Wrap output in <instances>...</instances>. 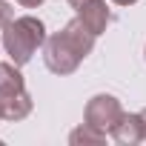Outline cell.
I'll use <instances>...</instances> for the list:
<instances>
[{"label": "cell", "mask_w": 146, "mask_h": 146, "mask_svg": "<svg viewBox=\"0 0 146 146\" xmlns=\"http://www.w3.org/2000/svg\"><path fill=\"white\" fill-rule=\"evenodd\" d=\"M120 117H123V106L115 95H95V98H89V103L83 109V120L106 135L117 126Z\"/></svg>", "instance_id": "obj_3"}, {"label": "cell", "mask_w": 146, "mask_h": 146, "mask_svg": "<svg viewBox=\"0 0 146 146\" xmlns=\"http://www.w3.org/2000/svg\"><path fill=\"white\" fill-rule=\"evenodd\" d=\"M35 109V100L26 89L20 92H6V95H0V117L9 120V123H17L23 117H29Z\"/></svg>", "instance_id": "obj_5"}, {"label": "cell", "mask_w": 146, "mask_h": 146, "mask_svg": "<svg viewBox=\"0 0 146 146\" xmlns=\"http://www.w3.org/2000/svg\"><path fill=\"white\" fill-rule=\"evenodd\" d=\"M46 26H43V20L40 17H35V15H23V17H15L6 29H3V49H6V54L12 57V63H17V66H26L35 54H37V49H43V43H46Z\"/></svg>", "instance_id": "obj_2"}, {"label": "cell", "mask_w": 146, "mask_h": 146, "mask_svg": "<svg viewBox=\"0 0 146 146\" xmlns=\"http://www.w3.org/2000/svg\"><path fill=\"white\" fill-rule=\"evenodd\" d=\"M78 17H80V23H83L95 37L103 35L106 26L112 23V12H109V6H106V0H89L86 6L78 9Z\"/></svg>", "instance_id": "obj_6"}, {"label": "cell", "mask_w": 146, "mask_h": 146, "mask_svg": "<svg viewBox=\"0 0 146 146\" xmlns=\"http://www.w3.org/2000/svg\"><path fill=\"white\" fill-rule=\"evenodd\" d=\"M20 89H26V80H23V75H20V66L0 60V95L20 92Z\"/></svg>", "instance_id": "obj_8"}, {"label": "cell", "mask_w": 146, "mask_h": 146, "mask_svg": "<svg viewBox=\"0 0 146 146\" xmlns=\"http://www.w3.org/2000/svg\"><path fill=\"white\" fill-rule=\"evenodd\" d=\"M12 20H15V9L6 3V0H0V29H6Z\"/></svg>", "instance_id": "obj_9"}, {"label": "cell", "mask_w": 146, "mask_h": 146, "mask_svg": "<svg viewBox=\"0 0 146 146\" xmlns=\"http://www.w3.org/2000/svg\"><path fill=\"white\" fill-rule=\"evenodd\" d=\"M0 143H3V140H0Z\"/></svg>", "instance_id": "obj_15"}, {"label": "cell", "mask_w": 146, "mask_h": 146, "mask_svg": "<svg viewBox=\"0 0 146 146\" xmlns=\"http://www.w3.org/2000/svg\"><path fill=\"white\" fill-rule=\"evenodd\" d=\"M143 57H146V46H143Z\"/></svg>", "instance_id": "obj_14"}, {"label": "cell", "mask_w": 146, "mask_h": 146, "mask_svg": "<svg viewBox=\"0 0 146 146\" xmlns=\"http://www.w3.org/2000/svg\"><path fill=\"white\" fill-rule=\"evenodd\" d=\"M20 6H26V9H37V6H43V0H17Z\"/></svg>", "instance_id": "obj_10"}, {"label": "cell", "mask_w": 146, "mask_h": 146, "mask_svg": "<svg viewBox=\"0 0 146 146\" xmlns=\"http://www.w3.org/2000/svg\"><path fill=\"white\" fill-rule=\"evenodd\" d=\"M106 132H100V129H95V126H89L86 120L78 126V129H72L69 132V143L72 146H103L106 143Z\"/></svg>", "instance_id": "obj_7"}, {"label": "cell", "mask_w": 146, "mask_h": 146, "mask_svg": "<svg viewBox=\"0 0 146 146\" xmlns=\"http://www.w3.org/2000/svg\"><path fill=\"white\" fill-rule=\"evenodd\" d=\"M115 143L120 146H135L140 140H146V129H143V117L140 112H123V117L117 120V126L109 132Z\"/></svg>", "instance_id": "obj_4"}, {"label": "cell", "mask_w": 146, "mask_h": 146, "mask_svg": "<svg viewBox=\"0 0 146 146\" xmlns=\"http://www.w3.org/2000/svg\"><path fill=\"white\" fill-rule=\"evenodd\" d=\"M0 120H3V117H0Z\"/></svg>", "instance_id": "obj_16"}, {"label": "cell", "mask_w": 146, "mask_h": 146, "mask_svg": "<svg viewBox=\"0 0 146 146\" xmlns=\"http://www.w3.org/2000/svg\"><path fill=\"white\" fill-rule=\"evenodd\" d=\"M86 3H89V0H69V6H72V9H75V12H78L80 6H86Z\"/></svg>", "instance_id": "obj_11"}, {"label": "cell", "mask_w": 146, "mask_h": 146, "mask_svg": "<svg viewBox=\"0 0 146 146\" xmlns=\"http://www.w3.org/2000/svg\"><path fill=\"white\" fill-rule=\"evenodd\" d=\"M112 3H115V6H135L137 0H112Z\"/></svg>", "instance_id": "obj_12"}, {"label": "cell", "mask_w": 146, "mask_h": 146, "mask_svg": "<svg viewBox=\"0 0 146 146\" xmlns=\"http://www.w3.org/2000/svg\"><path fill=\"white\" fill-rule=\"evenodd\" d=\"M95 49V35L80 23V17L69 20L60 32L49 35L43 43V63L49 72L66 78V75H75L78 66L92 54Z\"/></svg>", "instance_id": "obj_1"}, {"label": "cell", "mask_w": 146, "mask_h": 146, "mask_svg": "<svg viewBox=\"0 0 146 146\" xmlns=\"http://www.w3.org/2000/svg\"><path fill=\"white\" fill-rule=\"evenodd\" d=\"M140 117H143V129H146V109H140Z\"/></svg>", "instance_id": "obj_13"}]
</instances>
